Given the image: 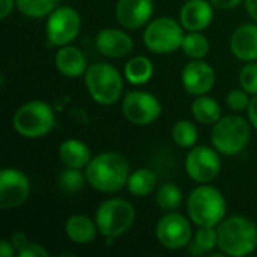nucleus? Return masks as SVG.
Instances as JSON below:
<instances>
[{"label":"nucleus","instance_id":"f03ea898","mask_svg":"<svg viewBox=\"0 0 257 257\" xmlns=\"http://www.w3.org/2000/svg\"><path fill=\"white\" fill-rule=\"evenodd\" d=\"M218 248L224 256L245 257L257 248V226L244 215L224 218L218 226Z\"/></svg>","mask_w":257,"mask_h":257},{"label":"nucleus","instance_id":"4c0bfd02","mask_svg":"<svg viewBox=\"0 0 257 257\" xmlns=\"http://www.w3.org/2000/svg\"><path fill=\"white\" fill-rule=\"evenodd\" d=\"M11 242L15 245V248H17V251H18V250H20L24 244H27L29 241H27V238H26L21 232H17V233H14V235H12Z\"/></svg>","mask_w":257,"mask_h":257},{"label":"nucleus","instance_id":"aec40b11","mask_svg":"<svg viewBox=\"0 0 257 257\" xmlns=\"http://www.w3.org/2000/svg\"><path fill=\"white\" fill-rule=\"evenodd\" d=\"M59 160L65 167L71 169H86L92 160L89 146L77 139H68L59 146Z\"/></svg>","mask_w":257,"mask_h":257},{"label":"nucleus","instance_id":"bb28decb","mask_svg":"<svg viewBox=\"0 0 257 257\" xmlns=\"http://www.w3.org/2000/svg\"><path fill=\"white\" fill-rule=\"evenodd\" d=\"M182 197H184L182 190L176 184L166 182L157 190L155 202L161 211L170 212V211H176L182 205Z\"/></svg>","mask_w":257,"mask_h":257},{"label":"nucleus","instance_id":"412c9836","mask_svg":"<svg viewBox=\"0 0 257 257\" xmlns=\"http://www.w3.org/2000/svg\"><path fill=\"white\" fill-rule=\"evenodd\" d=\"M65 233L71 242L75 244H89L99 233L96 221L83 214L71 215L65 223Z\"/></svg>","mask_w":257,"mask_h":257},{"label":"nucleus","instance_id":"4be33fe9","mask_svg":"<svg viewBox=\"0 0 257 257\" xmlns=\"http://www.w3.org/2000/svg\"><path fill=\"white\" fill-rule=\"evenodd\" d=\"M154 63L146 56H134L123 68V77L133 86H143L154 77Z\"/></svg>","mask_w":257,"mask_h":257},{"label":"nucleus","instance_id":"f704fd0d","mask_svg":"<svg viewBox=\"0 0 257 257\" xmlns=\"http://www.w3.org/2000/svg\"><path fill=\"white\" fill-rule=\"evenodd\" d=\"M247 116L253 128L257 130V95H254L250 101V105L247 108Z\"/></svg>","mask_w":257,"mask_h":257},{"label":"nucleus","instance_id":"c9c22d12","mask_svg":"<svg viewBox=\"0 0 257 257\" xmlns=\"http://www.w3.org/2000/svg\"><path fill=\"white\" fill-rule=\"evenodd\" d=\"M14 6H17L15 0H0V18L6 20L14 11Z\"/></svg>","mask_w":257,"mask_h":257},{"label":"nucleus","instance_id":"0eeeda50","mask_svg":"<svg viewBox=\"0 0 257 257\" xmlns=\"http://www.w3.org/2000/svg\"><path fill=\"white\" fill-rule=\"evenodd\" d=\"M95 221L99 233L107 239V242L125 235L136 221V209L131 202L113 197L104 200L96 212Z\"/></svg>","mask_w":257,"mask_h":257},{"label":"nucleus","instance_id":"f3484780","mask_svg":"<svg viewBox=\"0 0 257 257\" xmlns=\"http://www.w3.org/2000/svg\"><path fill=\"white\" fill-rule=\"evenodd\" d=\"M214 20V5L209 0H187L179 12V21L187 32H203Z\"/></svg>","mask_w":257,"mask_h":257},{"label":"nucleus","instance_id":"39448f33","mask_svg":"<svg viewBox=\"0 0 257 257\" xmlns=\"http://www.w3.org/2000/svg\"><path fill=\"white\" fill-rule=\"evenodd\" d=\"M251 123L241 114L223 116L212 125L211 142L212 146L223 155H239L250 143Z\"/></svg>","mask_w":257,"mask_h":257},{"label":"nucleus","instance_id":"7ed1b4c3","mask_svg":"<svg viewBox=\"0 0 257 257\" xmlns=\"http://www.w3.org/2000/svg\"><path fill=\"white\" fill-rule=\"evenodd\" d=\"M227 212V203L223 193L208 184L196 187L187 199L188 218L197 227H217Z\"/></svg>","mask_w":257,"mask_h":257},{"label":"nucleus","instance_id":"a211bd4d","mask_svg":"<svg viewBox=\"0 0 257 257\" xmlns=\"http://www.w3.org/2000/svg\"><path fill=\"white\" fill-rule=\"evenodd\" d=\"M230 51L241 62H257V23H245L233 32Z\"/></svg>","mask_w":257,"mask_h":257},{"label":"nucleus","instance_id":"58836bf2","mask_svg":"<svg viewBox=\"0 0 257 257\" xmlns=\"http://www.w3.org/2000/svg\"><path fill=\"white\" fill-rule=\"evenodd\" d=\"M245 2V9L248 15L253 18V21L257 23V0H244Z\"/></svg>","mask_w":257,"mask_h":257},{"label":"nucleus","instance_id":"7c9ffc66","mask_svg":"<svg viewBox=\"0 0 257 257\" xmlns=\"http://www.w3.org/2000/svg\"><path fill=\"white\" fill-rule=\"evenodd\" d=\"M239 86L251 96L257 95V62H247L239 71Z\"/></svg>","mask_w":257,"mask_h":257},{"label":"nucleus","instance_id":"cd10ccee","mask_svg":"<svg viewBox=\"0 0 257 257\" xmlns=\"http://www.w3.org/2000/svg\"><path fill=\"white\" fill-rule=\"evenodd\" d=\"M190 251L194 254H206L218 247L217 227H199L194 233L193 244L190 242Z\"/></svg>","mask_w":257,"mask_h":257},{"label":"nucleus","instance_id":"72a5a7b5","mask_svg":"<svg viewBox=\"0 0 257 257\" xmlns=\"http://www.w3.org/2000/svg\"><path fill=\"white\" fill-rule=\"evenodd\" d=\"M214 8L217 9H224V11H229V9H235L238 8L244 0H209Z\"/></svg>","mask_w":257,"mask_h":257},{"label":"nucleus","instance_id":"473e14b6","mask_svg":"<svg viewBox=\"0 0 257 257\" xmlns=\"http://www.w3.org/2000/svg\"><path fill=\"white\" fill-rule=\"evenodd\" d=\"M17 256L18 257H48L50 253L47 248H44L42 245L39 244H35V242H27L24 244L18 251H17Z\"/></svg>","mask_w":257,"mask_h":257},{"label":"nucleus","instance_id":"4468645a","mask_svg":"<svg viewBox=\"0 0 257 257\" xmlns=\"http://www.w3.org/2000/svg\"><path fill=\"white\" fill-rule=\"evenodd\" d=\"M182 86L194 96L208 95L215 86V69L203 59H191L182 69Z\"/></svg>","mask_w":257,"mask_h":257},{"label":"nucleus","instance_id":"c85d7f7f","mask_svg":"<svg viewBox=\"0 0 257 257\" xmlns=\"http://www.w3.org/2000/svg\"><path fill=\"white\" fill-rule=\"evenodd\" d=\"M60 0H15L18 11L27 18H44L50 15Z\"/></svg>","mask_w":257,"mask_h":257},{"label":"nucleus","instance_id":"5701e85b","mask_svg":"<svg viewBox=\"0 0 257 257\" xmlns=\"http://www.w3.org/2000/svg\"><path fill=\"white\" fill-rule=\"evenodd\" d=\"M191 114L199 123L203 125H214L223 117L218 101L208 95L196 96L191 104Z\"/></svg>","mask_w":257,"mask_h":257},{"label":"nucleus","instance_id":"6ab92c4d","mask_svg":"<svg viewBox=\"0 0 257 257\" xmlns=\"http://www.w3.org/2000/svg\"><path fill=\"white\" fill-rule=\"evenodd\" d=\"M54 66L62 75L69 78H78L84 75L89 68L84 53L78 47L71 44L59 47L54 56Z\"/></svg>","mask_w":257,"mask_h":257},{"label":"nucleus","instance_id":"1a4fd4ad","mask_svg":"<svg viewBox=\"0 0 257 257\" xmlns=\"http://www.w3.org/2000/svg\"><path fill=\"white\" fill-rule=\"evenodd\" d=\"M122 113L128 122L139 126H148L160 119L163 105L151 92L131 90L122 101Z\"/></svg>","mask_w":257,"mask_h":257},{"label":"nucleus","instance_id":"b1692460","mask_svg":"<svg viewBox=\"0 0 257 257\" xmlns=\"http://www.w3.org/2000/svg\"><path fill=\"white\" fill-rule=\"evenodd\" d=\"M157 182L158 178L151 169H137L131 172L126 182V188L136 197H146L155 191Z\"/></svg>","mask_w":257,"mask_h":257},{"label":"nucleus","instance_id":"c756f323","mask_svg":"<svg viewBox=\"0 0 257 257\" xmlns=\"http://www.w3.org/2000/svg\"><path fill=\"white\" fill-rule=\"evenodd\" d=\"M84 182H87L86 173H83V170L80 169H71V167H66L59 175V179H57L59 190L65 194L78 193L84 187Z\"/></svg>","mask_w":257,"mask_h":257},{"label":"nucleus","instance_id":"20e7f679","mask_svg":"<svg viewBox=\"0 0 257 257\" xmlns=\"http://www.w3.org/2000/svg\"><path fill=\"white\" fill-rule=\"evenodd\" d=\"M84 81L90 98L104 107L114 105L123 93V78L116 66L99 62L87 68Z\"/></svg>","mask_w":257,"mask_h":257},{"label":"nucleus","instance_id":"f8f14e48","mask_svg":"<svg viewBox=\"0 0 257 257\" xmlns=\"http://www.w3.org/2000/svg\"><path fill=\"white\" fill-rule=\"evenodd\" d=\"M47 38L51 45L72 44L81 29V17L71 6H57L47 20Z\"/></svg>","mask_w":257,"mask_h":257},{"label":"nucleus","instance_id":"9b49d317","mask_svg":"<svg viewBox=\"0 0 257 257\" xmlns=\"http://www.w3.org/2000/svg\"><path fill=\"white\" fill-rule=\"evenodd\" d=\"M185 172L197 184H209L221 172L220 152L212 146H193L185 158Z\"/></svg>","mask_w":257,"mask_h":257},{"label":"nucleus","instance_id":"9d476101","mask_svg":"<svg viewBox=\"0 0 257 257\" xmlns=\"http://www.w3.org/2000/svg\"><path fill=\"white\" fill-rule=\"evenodd\" d=\"M155 236L167 250L185 248L193 239L191 220L176 211L166 212L155 226Z\"/></svg>","mask_w":257,"mask_h":257},{"label":"nucleus","instance_id":"f257e3e1","mask_svg":"<svg viewBox=\"0 0 257 257\" xmlns=\"http://www.w3.org/2000/svg\"><path fill=\"white\" fill-rule=\"evenodd\" d=\"M87 184L105 194L117 193L126 187L131 175L128 160L119 152H101L92 157L90 163L84 169Z\"/></svg>","mask_w":257,"mask_h":257},{"label":"nucleus","instance_id":"423d86ee","mask_svg":"<svg viewBox=\"0 0 257 257\" xmlns=\"http://www.w3.org/2000/svg\"><path fill=\"white\" fill-rule=\"evenodd\" d=\"M12 125L24 139H41L56 126V113L45 101L32 99L18 107L12 117Z\"/></svg>","mask_w":257,"mask_h":257},{"label":"nucleus","instance_id":"393cba45","mask_svg":"<svg viewBox=\"0 0 257 257\" xmlns=\"http://www.w3.org/2000/svg\"><path fill=\"white\" fill-rule=\"evenodd\" d=\"M172 140L175 142L176 146H179L182 149H191L193 146L197 145L199 130L188 119L178 120V122H175V125L172 128Z\"/></svg>","mask_w":257,"mask_h":257},{"label":"nucleus","instance_id":"6e6552de","mask_svg":"<svg viewBox=\"0 0 257 257\" xmlns=\"http://www.w3.org/2000/svg\"><path fill=\"white\" fill-rule=\"evenodd\" d=\"M184 30L181 21L170 17H158L146 26L143 42L146 48L155 54H172L182 47Z\"/></svg>","mask_w":257,"mask_h":257},{"label":"nucleus","instance_id":"2eb2a0df","mask_svg":"<svg viewBox=\"0 0 257 257\" xmlns=\"http://www.w3.org/2000/svg\"><path fill=\"white\" fill-rule=\"evenodd\" d=\"M114 15L117 23L130 30L149 24L154 15V0H117Z\"/></svg>","mask_w":257,"mask_h":257},{"label":"nucleus","instance_id":"2f4dec72","mask_svg":"<svg viewBox=\"0 0 257 257\" xmlns=\"http://www.w3.org/2000/svg\"><path fill=\"white\" fill-rule=\"evenodd\" d=\"M250 101H251V95L247 90H244L242 87L241 89H233L226 95V104L235 113L247 111V108L250 105Z\"/></svg>","mask_w":257,"mask_h":257},{"label":"nucleus","instance_id":"a878e982","mask_svg":"<svg viewBox=\"0 0 257 257\" xmlns=\"http://www.w3.org/2000/svg\"><path fill=\"white\" fill-rule=\"evenodd\" d=\"M181 48L190 59H205L209 54L211 44L202 32H188L184 36Z\"/></svg>","mask_w":257,"mask_h":257},{"label":"nucleus","instance_id":"e433bc0d","mask_svg":"<svg viewBox=\"0 0 257 257\" xmlns=\"http://www.w3.org/2000/svg\"><path fill=\"white\" fill-rule=\"evenodd\" d=\"M17 254V248H15V245L11 242V239L9 241H6V239H3L2 242H0V256L2 257H12Z\"/></svg>","mask_w":257,"mask_h":257},{"label":"nucleus","instance_id":"dca6fc26","mask_svg":"<svg viewBox=\"0 0 257 257\" xmlns=\"http://www.w3.org/2000/svg\"><path fill=\"white\" fill-rule=\"evenodd\" d=\"M96 50L108 59H122L133 53L134 41L133 38L120 29L107 27L98 32L95 39Z\"/></svg>","mask_w":257,"mask_h":257},{"label":"nucleus","instance_id":"ddd939ff","mask_svg":"<svg viewBox=\"0 0 257 257\" xmlns=\"http://www.w3.org/2000/svg\"><path fill=\"white\" fill-rule=\"evenodd\" d=\"M30 196V181L27 175L14 167L0 172V208L14 209L27 202Z\"/></svg>","mask_w":257,"mask_h":257}]
</instances>
